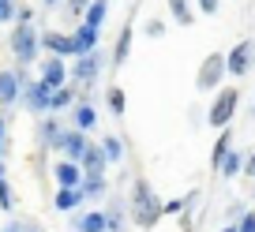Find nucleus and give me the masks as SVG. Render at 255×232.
<instances>
[{"label":"nucleus","instance_id":"1","mask_svg":"<svg viewBox=\"0 0 255 232\" xmlns=\"http://www.w3.org/2000/svg\"><path fill=\"white\" fill-rule=\"evenodd\" d=\"M128 214H131V221H135L143 232L158 229V221H161V199L154 195V187H150V180H146V176H135V180H131Z\"/></svg>","mask_w":255,"mask_h":232},{"label":"nucleus","instance_id":"2","mask_svg":"<svg viewBox=\"0 0 255 232\" xmlns=\"http://www.w3.org/2000/svg\"><path fill=\"white\" fill-rule=\"evenodd\" d=\"M8 45H11V56H15L19 68L34 64L38 53H41V38H38V30H34V23H15L11 26V41Z\"/></svg>","mask_w":255,"mask_h":232},{"label":"nucleus","instance_id":"3","mask_svg":"<svg viewBox=\"0 0 255 232\" xmlns=\"http://www.w3.org/2000/svg\"><path fill=\"white\" fill-rule=\"evenodd\" d=\"M237 105H240V90L237 86H222L218 97H214V105H210V112H207V124L218 128V131L229 128L233 116H237Z\"/></svg>","mask_w":255,"mask_h":232},{"label":"nucleus","instance_id":"4","mask_svg":"<svg viewBox=\"0 0 255 232\" xmlns=\"http://www.w3.org/2000/svg\"><path fill=\"white\" fill-rule=\"evenodd\" d=\"M102 68H105V53H102V45H98L94 53L75 56V64L68 68V79H75V82H83V86H90V82L102 75Z\"/></svg>","mask_w":255,"mask_h":232},{"label":"nucleus","instance_id":"5","mask_svg":"<svg viewBox=\"0 0 255 232\" xmlns=\"http://www.w3.org/2000/svg\"><path fill=\"white\" fill-rule=\"evenodd\" d=\"M255 64V41H237V45L225 53V75H233V79H244L248 72H252Z\"/></svg>","mask_w":255,"mask_h":232},{"label":"nucleus","instance_id":"6","mask_svg":"<svg viewBox=\"0 0 255 232\" xmlns=\"http://www.w3.org/2000/svg\"><path fill=\"white\" fill-rule=\"evenodd\" d=\"M225 79V53H207L199 72H195V86L199 90H218Z\"/></svg>","mask_w":255,"mask_h":232},{"label":"nucleus","instance_id":"7","mask_svg":"<svg viewBox=\"0 0 255 232\" xmlns=\"http://www.w3.org/2000/svg\"><path fill=\"white\" fill-rule=\"evenodd\" d=\"M19 97L26 101V109H30L34 116H45V112H49V90L41 86L38 79H23V90H19Z\"/></svg>","mask_w":255,"mask_h":232},{"label":"nucleus","instance_id":"8","mask_svg":"<svg viewBox=\"0 0 255 232\" xmlns=\"http://www.w3.org/2000/svg\"><path fill=\"white\" fill-rule=\"evenodd\" d=\"M41 86L45 90H60V86H68V64H64L60 56H45L41 60Z\"/></svg>","mask_w":255,"mask_h":232},{"label":"nucleus","instance_id":"9","mask_svg":"<svg viewBox=\"0 0 255 232\" xmlns=\"http://www.w3.org/2000/svg\"><path fill=\"white\" fill-rule=\"evenodd\" d=\"M41 38V49H49V56H75V41H72V30H45L38 34Z\"/></svg>","mask_w":255,"mask_h":232},{"label":"nucleus","instance_id":"10","mask_svg":"<svg viewBox=\"0 0 255 232\" xmlns=\"http://www.w3.org/2000/svg\"><path fill=\"white\" fill-rule=\"evenodd\" d=\"M23 68L19 72H0V109H11L19 101V90H23Z\"/></svg>","mask_w":255,"mask_h":232},{"label":"nucleus","instance_id":"11","mask_svg":"<svg viewBox=\"0 0 255 232\" xmlns=\"http://www.w3.org/2000/svg\"><path fill=\"white\" fill-rule=\"evenodd\" d=\"M79 168H83V176H105L109 161H105V154H102V146H98V143H90L87 150H83V157H79Z\"/></svg>","mask_w":255,"mask_h":232},{"label":"nucleus","instance_id":"12","mask_svg":"<svg viewBox=\"0 0 255 232\" xmlns=\"http://www.w3.org/2000/svg\"><path fill=\"white\" fill-rule=\"evenodd\" d=\"M87 146H90L87 131H75V128H72V131H64V135H60V154H64L68 161H79Z\"/></svg>","mask_w":255,"mask_h":232},{"label":"nucleus","instance_id":"13","mask_svg":"<svg viewBox=\"0 0 255 232\" xmlns=\"http://www.w3.org/2000/svg\"><path fill=\"white\" fill-rule=\"evenodd\" d=\"M72 41H75V56H83V53H94V49L102 45V30H94V26L79 23V26L72 30Z\"/></svg>","mask_w":255,"mask_h":232},{"label":"nucleus","instance_id":"14","mask_svg":"<svg viewBox=\"0 0 255 232\" xmlns=\"http://www.w3.org/2000/svg\"><path fill=\"white\" fill-rule=\"evenodd\" d=\"M53 180H56V187H79V180H83V168H79V161H56L53 165Z\"/></svg>","mask_w":255,"mask_h":232},{"label":"nucleus","instance_id":"15","mask_svg":"<svg viewBox=\"0 0 255 232\" xmlns=\"http://www.w3.org/2000/svg\"><path fill=\"white\" fill-rule=\"evenodd\" d=\"M72 128L75 131H94L98 128V109L90 101H75L72 105Z\"/></svg>","mask_w":255,"mask_h":232},{"label":"nucleus","instance_id":"16","mask_svg":"<svg viewBox=\"0 0 255 232\" xmlns=\"http://www.w3.org/2000/svg\"><path fill=\"white\" fill-rule=\"evenodd\" d=\"M131 38H135V30H131V23H124L120 34H117V45H113V68L128 64V56H131Z\"/></svg>","mask_w":255,"mask_h":232},{"label":"nucleus","instance_id":"17","mask_svg":"<svg viewBox=\"0 0 255 232\" xmlns=\"http://www.w3.org/2000/svg\"><path fill=\"white\" fill-rule=\"evenodd\" d=\"M83 202H87V199H83L79 187H56V195H53V206L60 210V214H75Z\"/></svg>","mask_w":255,"mask_h":232},{"label":"nucleus","instance_id":"18","mask_svg":"<svg viewBox=\"0 0 255 232\" xmlns=\"http://www.w3.org/2000/svg\"><path fill=\"white\" fill-rule=\"evenodd\" d=\"M60 135H64L60 120H56L53 112H49V120H41V128H38V143H41V146H49V150H60Z\"/></svg>","mask_w":255,"mask_h":232},{"label":"nucleus","instance_id":"19","mask_svg":"<svg viewBox=\"0 0 255 232\" xmlns=\"http://www.w3.org/2000/svg\"><path fill=\"white\" fill-rule=\"evenodd\" d=\"M105 217V232H124V217H128V206L120 199H109V206L102 210Z\"/></svg>","mask_w":255,"mask_h":232},{"label":"nucleus","instance_id":"20","mask_svg":"<svg viewBox=\"0 0 255 232\" xmlns=\"http://www.w3.org/2000/svg\"><path fill=\"white\" fill-rule=\"evenodd\" d=\"M79 101L75 97V86H60V90H49V112H64V109H72V105Z\"/></svg>","mask_w":255,"mask_h":232},{"label":"nucleus","instance_id":"21","mask_svg":"<svg viewBox=\"0 0 255 232\" xmlns=\"http://www.w3.org/2000/svg\"><path fill=\"white\" fill-rule=\"evenodd\" d=\"M105 19H109V0H90V8H87V15H83V23L94 26V30H102Z\"/></svg>","mask_w":255,"mask_h":232},{"label":"nucleus","instance_id":"22","mask_svg":"<svg viewBox=\"0 0 255 232\" xmlns=\"http://www.w3.org/2000/svg\"><path fill=\"white\" fill-rule=\"evenodd\" d=\"M195 199H199V191H188V195H180V199L161 202V217H176V214H184V210H191Z\"/></svg>","mask_w":255,"mask_h":232},{"label":"nucleus","instance_id":"23","mask_svg":"<svg viewBox=\"0 0 255 232\" xmlns=\"http://www.w3.org/2000/svg\"><path fill=\"white\" fill-rule=\"evenodd\" d=\"M105 105H109L113 116H124V112H128V94H124V86L109 82V90H105Z\"/></svg>","mask_w":255,"mask_h":232},{"label":"nucleus","instance_id":"24","mask_svg":"<svg viewBox=\"0 0 255 232\" xmlns=\"http://www.w3.org/2000/svg\"><path fill=\"white\" fill-rule=\"evenodd\" d=\"M98 146H102V154H105L109 165H120V161H124V139H120V135H105Z\"/></svg>","mask_w":255,"mask_h":232},{"label":"nucleus","instance_id":"25","mask_svg":"<svg viewBox=\"0 0 255 232\" xmlns=\"http://www.w3.org/2000/svg\"><path fill=\"white\" fill-rule=\"evenodd\" d=\"M233 150V128H222V135L214 139V150H210V168L222 165V157Z\"/></svg>","mask_w":255,"mask_h":232},{"label":"nucleus","instance_id":"26","mask_svg":"<svg viewBox=\"0 0 255 232\" xmlns=\"http://www.w3.org/2000/svg\"><path fill=\"white\" fill-rule=\"evenodd\" d=\"M240 168H244V154L240 150H229L222 157V165H218V172H222L225 180H233V176H240Z\"/></svg>","mask_w":255,"mask_h":232},{"label":"nucleus","instance_id":"27","mask_svg":"<svg viewBox=\"0 0 255 232\" xmlns=\"http://www.w3.org/2000/svg\"><path fill=\"white\" fill-rule=\"evenodd\" d=\"M79 191H83V199H105V176H83L79 180Z\"/></svg>","mask_w":255,"mask_h":232},{"label":"nucleus","instance_id":"28","mask_svg":"<svg viewBox=\"0 0 255 232\" xmlns=\"http://www.w3.org/2000/svg\"><path fill=\"white\" fill-rule=\"evenodd\" d=\"M72 229H79V232H105V217H102V210H90V214L75 217Z\"/></svg>","mask_w":255,"mask_h":232},{"label":"nucleus","instance_id":"29","mask_svg":"<svg viewBox=\"0 0 255 232\" xmlns=\"http://www.w3.org/2000/svg\"><path fill=\"white\" fill-rule=\"evenodd\" d=\"M169 15L176 19L180 26H191L195 23V11H191V0H169Z\"/></svg>","mask_w":255,"mask_h":232},{"label":"nucleus","instance_id":"30","mask_svg":"<svg viewBox=\"0 0 255 232\" xmlns=\"http://www.w3.org/2000/svg\"><path fill=\"white\" fill-rule=\"evenodd\" d=\"M60 4H64V19H79V23L90 8V0H60Z\"/></svg>","mask_w":255,"mask_h":232},{"label":"nucleus","instance_id":"31","mask_svg":"<svg viewBox=\"0 0 255 232\" xmlns=\"http://www.w3.org/2000/svg\"><path fill=\"white\" fill-rule=\"evenodd\" d=\"M15 206V191H11L8 176H0V210H11Z\"/></svg>","mask_w":255,"mask_h":232},{"label":"nucleus","instance_id":"32","mask_svg":"<svg viewBox=\"0 0 255 232\" xmlns=\"http://www.w3.org/2000/svg\"><path fill=\"white\" fill-rule=\"evenodd\" d=\"M233 229H237V232H255V210H244V214H240V221L233 225Z\"/></svg>","mask_w":255,"mask_h":232},{"label":"nucleus","instance_id":"33","mask_svg":"<svg viewBox=\"0 0 255 232\" xmlns=\"http://www.w3.org/2000/svg\"><path fill=\"white\" fill-rule=\"evenodd\" d=\"M143 34H146V38H150V41H158L161 34H165V23H161V19H150V23L143 26Z\"/></svg>","mask_w":255,"mask_h":232},{"label":"nucleus","instance_id":"34","mask_svg":"<svg viewBox=\"0 0 255 232\" xmlns=\"http://www.w3.org/2000/svg\"><path fill=\"white\" fill-rule=\"evenodd\" d=\"M0 23H15V0H0Z\"/></svg>","mask_w":255,"mask_h":232},{"label":"nucleus","instance_id":"35","mask_svg":"<svg viewBox=\"0 0 255 232\" xmlns=\"http://www.w3.org/2000/svg\"><path fill=\"white\" fill-rule=\"evenodd\" d=\"M15 23H34V8L30 4H15Z\"/></svg>","mask_w":255,"mask_h":232},{"label":"nucleus","instance_id":"36","mask_svg":"<svg viewBox=\"0 0 255 232\" xmlns=\"http://www.w3.org/2000/svg\"><path fill=\"white\" fill-rule=\"evenodd\" d=\"M8 154V120H4V112H0V157Z\"/></svg>","mask_w":255,"mask_h":232},{"label":"nucleus","instance_id":"37","mask_svg":"<svg viewBox=\"0 0 255 232\" xmlns=\"http://www.w3.org/2000/svg\"><path fill=\"white\" fill-rule=\"evenodd\" d=\"M240 214H244V202H233V206L225 210V217H229V225H237V221H240Z\"/></svg>","mask_w":255,"mask_h":232},{"label":"nucleus","instance_id":"38","mask_svg":"<svg viewBox=\"0 0 255 232\" xmlns=\"http://www.w3.org/2000/svg\"><path fill=\"white\" fill-rule=\"evenodd\" d=\"M248 180H255V154H244V168H240Z\"/></svg>","mask_w":255,"mask_h":232},{"label":"nucleus","instance_id":"39","mask_svg":"<svg viewBox=\"0 0 255 232\" xmlns=\"http://www.w3.org/2000/svg\"><path fill=\"white\" fill-rule=\"evenodd\" d=\"M218 4H222V0H199V11H203V15H214Z\"/></svg>","mask_w":255,"mask_h":232},{"label":"nucleus","instance_id":"40","mask_svg":"<svg viewBox=\"0 0 255 232\" xmlns=\"http://www.w3.org/2000/svg\"><path fill=\"white\" fill-rule=\"evenodd\" d=\"M19 225V232H38V225H34V221H15Z\"/></svg>","mask_w":255,"mask_h":232},{"label":"nucleus","instance_id":"41","mask_svg":"<svg viewBox=\"0 0 255 232\" xmlns=\"http://www.w3.org/2000/svg\"><path fill=\"white\" fill-rule=\"evenodd\" d=\"M41 4H45V8H60V0H41Z\"/></svg>","mask_w":255,"mask_h":232},{"label":"nucleus","instance_id":"42","mask_svg":"<svg viewBox=\"0 0 255 232\" xmlns=\"http://www.w3.org/2000/svg\"><path fill=\"white\" fill-rule=\"evenodd\" d=\"M218 232H237V229H233V225H225V229H218Z\"/></svg>","mask_w":255,"mask_h":232},{"label":"nucleus","instance_id":"43","mask_svg":"<svg viewBox=\"0 0 255 232\" xmlns=\"http://www.w3.org/2000/svg\"><path fill=\"white\" fill-rule=\"evenodd\" d=\"M252 116H255V101H252Z\"/></svg>","mask_w":255,"mask_h":232}]
</instances>
